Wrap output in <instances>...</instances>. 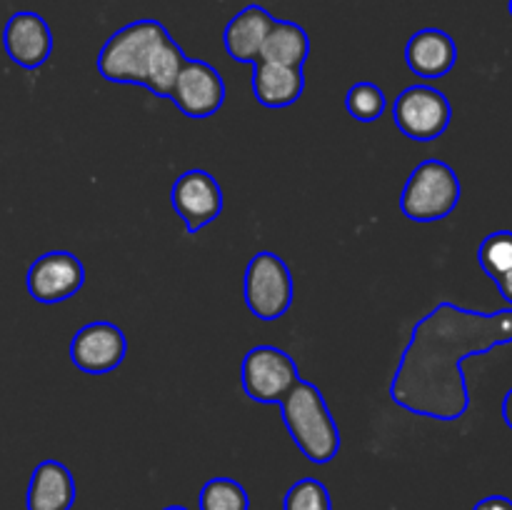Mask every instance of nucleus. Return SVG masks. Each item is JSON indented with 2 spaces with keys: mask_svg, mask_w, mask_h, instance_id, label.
Listing matches in <instances>:
<instances>
[{
  "mask_svg": "<svg viewBox=\"0 0 512 510\" xmlns=\"http://www.w3.org/2000/svg\"><path fill=\"white\" fill-rule=\"evenodd\" d=\"M275 18L263 5H248L240 10L223 30L225 53L238 63L255 65L260 58V48L265 43V35L273 28Z\"/></svg>",
  "mask_w": 512,
  "mask_h": 510,
  "instance_id": "nucleus-15",
  "label": "nucleus"
},
{
  "mask_svg": "<svg viewBox=\"0 0 512 510\" xmlns=\"http://www.w3.org/2000/svg\"><path fill=\"white\" fill-rule=\"evenodd\" d=\"M478 263L483 273L498 285L505 303L512 305V230H495L485 235L478 248Z\"/></svg>",
  "mask_w": 512,
  "mask_h": 510,
  "instance_id": "nucleus-18",
  "label": "nucleus"
},
{
  "mask_svg": "<svg viewBox=\"0 0 512 510\" xmlns=\"http://www.w3.org/2000/svg\"><path fill=\"white\" fill-rule=\"evenodd\" d=\"M473 510H512V498H508V495H488V498L478 500Z\"/></svg>",
  "mask_w": 512,
  "mask_h": 510,
  "instance_id": "nucleus-22",
  "label": "nucleus"
},
{
  "mask_svg": "<svg viewBox=\"0 0 512 510\" xmlns=\"http://www.w3.org/2000/svg\"><path fill=\"white\" fill-rule=\"evenodd\" d=\"M345 108L360 123H373L388 108V98L380 85L370 83V80H360V83L350 85L348 95H345Z\"/></svg>",
  "mask_w": 512,
  "mask_h": 510,
  "instance_id": "nucleus-20",
  "label": "nucleus"
},
{
  "mask_svg": "<svg viewBox=\"0 0 512 510\" xmlns=\"http://www.w3.org/2000/svg\"><path fill=\"white\" fill-rule=\"evenodd\" d=\"M3 48L15 65L25 70H38L48 63L53 53V30L43 15L33 10H20L10 15L3 28Z\"/></svg>",
  "mask_w": 512,
  "mask_h": 510,
  "instance_id": "nucleus-12",
  "label": "nucleus"
},
{
  "mask_svg": "<svg viewBox=\"0 0 512 510\" xmlns=\"http://www.w3.org/2000/svg\"><path fill=\"white\" fill-rule=\"evenodd\" d=\"M30 298L38 303L55 305L73 298L85 285V268L78 255L68 250H50L30 263L25 275Z\"/></svg>",
  "mask_w": 512,
  "mask_h": 510,
  "instance_id": "nucleus-11",
  "label": "nucleus"
},
{
  "mask_svg": "<svg viewBox=\"0 0 512 510\" xmlns=\"http://www.w3.org/2000/svg\"><path fill=\"white\" fill-rule=\"evenodd\" d=\"M463 185L445 160H423L415 165L400 193V210L415 223H435L458 208Z\"/></svg>",
  "mask_w": 512,
  "mask_h": 510,
  "instance_id": "nucleus-4",
  "label": "nucleus"
},
{
  "mask_svg": "<svg viewBox=\"0 0 512 510\" xmlns=\"http://www.w3.org/2000/svg\"><path fill=\"white\" fill-rule=\"evenodd\" d=\"M280 413L300 453L315 465H325L340 453V428L328 408L323 390L300 378L280 400Z\"/></svg>",
  "mask_w": 512,
  "mask_h": 510,
  "instance_id": "nucleus-3",
  "label": "nucleus"
},
{
  "mask_svg": "<svg viewBox=\"0 0 512 510\" xmlns=\"http://www.w3.org/2000/svg\"><path fill=\"white\" fill-rule=\"evenodd\" d=\"M395 128L415 143L438 140L453 120V105L433 85H408L393 103Z\"/></svg>",
  "mask_w": 512,
  "mask_h": 510,
  "instance_id": "nucleus-6",
  "label": "nucleus"
},
{
  "mask_svg": "<svg viewBox=\"0 0 512 510\" xmlns=\"http://www.w3.org/2000/svg\"><path fill=\"white\" fill-rule=\"evenodd\" d=\"M240 380H243V390L250 400L280 405V400L300 380V370L298 363L278 345H255L245 353Z\"/></svg>",
  "mask_w": 512,
  "mask_h": 510,
  "instance_id": "nucleus-7",
  "label": "nucleus"
},
{
  "mask_svg": "<svg viewBox=\"0 0 512 510\" xmlns=\"http://www.w3.org/2000/svg\"><path fill=\"white\" fill-rule=\"evenodd\" d=\"M185 58L160 20L145 18L115 30L98 55V73L110 83L143 85L158 98H170Z\"/></svg>",
  "mask_w": 512,
  "mask_h": 510,
  "instance_id": "nucleus-2",
  "label": "nucleus"
},
{
  "mask_svg": "<svg viewBox=\"0 0 512 510\" xmlns=\"http://www.w3.org/2000/svg\"><path fill=\"white\" fill-rule=\"evenodd\" d=\"M508 10H510V15H512V0L508 3Z\"/></svg>",
  "mask_w": 512,
  "mask_h": 510,
  "instance_id": "nucleus-25",
  "label": "nucleus"
},
{
  "mask_svg": "<svg viewBox=\"0 0 512 510\" xmlns=\"http://www.w3.org/2000/svg\"><path fill=\"white\" fill-rule=\"evenodd\" d=\"M503 420H505V425L512 430V388L505 393V398H503Z\"/></svg>",
  "mask_w": 512,
  "mask_h": 510,
  "instance_id": "nucleus-23",
  "label": "nucleus"
},
{
  "mask_svg": "<svg viewBox=\"0 0 512 510\" xmlns=\"http://www.w3.org/2000/svg\"><path fill=\"white\" fill-rule=\"evenodd\" d=\"M405 63L418 78L440 80L458 63V45L445 30L423 28L410 35L405 45Z\"/></svg>",
  "mask_w": 512,
  "mask_h": 510,
  "instance_id": "nucleus-13",
  "label": "nucleus"
},
{
  "mask_svg": "<svg viewBox=\"0 0 512 510\" xmlns=\"http://www.w3.org/2000/svg\"><path fill=\"white\" fill-rule=\"evenodd\" d=\"M245 305L260 320H280L293 305V273L280 255H253L243 278Z\"/></svg>",
  "mask_w": 512,
  "mask_h": 510,
  "instance_id": "nucleus-5",
  "label": "nucleus"
},
{
  "mask_svg": "<svg viewBox=\"0 0 512 510\" xmlns=\"http://www.w3.org/2000/svg\"><path fill=\"white\" fill-rule=\"evenodd\" d=\"M253 95L265 108H288L303 98L305 75L303 68H290V65H275L258 60L253 65Z\"/></svg>",
  "mask_w": 512,
  "mask_h": 510,
  "instance_id": "nucleus-16",
  "label": "nucleus"
},
{
  "mask_svg": "<svg viewBox=\"0 0 512 510\" xmlns=\"http://www.w3.org/2000/svg\"><path fill=\"white\" fill-rule=\"evenodd\" d=\"M75 478L60 460H43L30 475L25 510H70L75 503Z\"/></svg>",
  "mask_w": 512,
  "mask_h": 510,
  "instance_id": "nucleus-14",
  "label": "nucleus"
},
{
  "mask_svg": "<svg viewBox=\"0 0 512 510\" xmlns=\"http://www.w3.org/2000/svg\"><path fill=\"white\" fill-rule=\"evenodd\" d=\"M283 510H333L330 490L318 478H300L285 490Z\"/></svg>",
  "mask_w": 512,
  "mask_h": 510,
  "instance_id": "nucleus-21",
  "label": "nucleus"
},
{
  "mask_svg": "<svg viewBox=\"0 0 512 510\" xmlns=\"http://www.w3.org/2000/svg\"><path fill=\"white\" fill-rule=\"evenodd\" d=\"M170 203H173L175 213L185 223L190 235L203 230L213 220L220 218L223 213V188L218 180L203 168H190L173 183L170 190Z\"/></svg>",
  "mask_w": 512,
  "mask_h": 510,
  "instance_id": "nucleus-10",
  "label": "nucleus"
},
{
  "mask_svg": "<svg viewBox=\"0 0 512 510\" xmlns=\"http://www.w3.org/2000/svg\"><path fill=\"white\" fill-rule=\"evenodd\" d=\"M70 363L88 375H103L120 368L128 355V338L123 328L110 320L85 323L70 340Z\"/></svg>",
  "mask_w": 512,
  "mask_h": 510,
  "instance_id": "nucleus-9",
  "label": "nucleus"
},
{
  "mask_svg": "<svg viewBox=\"0 0 512 510\" xmlns=\"http://www.w3.org/2000/svg\"><path fill=\"white\" fill-rule=\"evenodd\" d=\"M510 343L512 305L495 313H480L440 300L415 323L390 380V400L423 418L443 423L460 420L470 410L463 363Z\"/></svg>",
  "mask_w": 512,
  "mask_h": 510,
  "instance_id": "nucleus-1",
  "label": "nucleus"
},
{
  "mask_svg": "<svg viewBox=\"0 0 512 510\" xmlns=\"http://www.w3.org/2000/svg\"><path fill=\"white\" fill-rule=\"evenodd\" d=\"M310 55V38L303 25L293 20L275 18L273 28L265 35V43L260 48V58L265 63L290 65V68H303Z\"/></svg>",
  "mask_w": 512,
  "mask_h": 510,
  "instance_id": "nucleus-17",
  "label": "nucleus"
},
{
  "mask_svg": "<svg viewBox=\"0 0 512 510\" xmlns=\"http://www.w3.org/2000/svg\"><path fill=\"white\" fill-rule=\"evenodd\" d=\"M200 510H250V495L238 480L233 478H210L200 488L198 495Z\"/></svg>",
  "mask_w": 512,
  "mask_h": 510,
  "instance_id": "nucleus-19",
  "label": "nucleus"
},
{
  "mask_svg": "<svg viewBox=\"0 0 512 510\" xmlns=\"http://www.w3.org/2000/svg\"><path fill=\"white\" fill-rule=\"evenodd\" d=\"M225 80L210 63L198 58H185L178 80L173 85L170 100L183 115L193 120L213 118L225 103Z\"/></svg>",
  "mask_w": 512,
  "mask_h": 510,
  "instance_id": "nucleus-8",
  "label": "nucleus"
},
{
  "mask_svg": "<svg viewBox=\"0 0 512 510\" xmlns=\"http://www.w3.org/2000/svg\"><path fill=\"white\" fill-rule=\"evenodd\" d=\"M163 510H190V508H185V505H168V508Z\"/></svg>",
  "mask_w": 512,
  "mask_h": 510,
  "instance_id": "nucleus-24",
  "label": "nucleus"
}]
</instances>
